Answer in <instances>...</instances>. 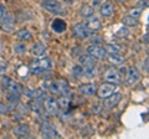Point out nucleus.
<instances>
[{"label":"nucleus","instance_id":"bb28decb","mask_svg":"<svg viewBox=\"0 0 149 139\" xmlns=\"http://www.w3.org/2000/svg\"><path fill=\"white\" fill-rule=\"evenodd\" d=\"M14 50H15V52L17 54H25L26 52V46L22 45V44H16L14 46Z\"/></svg>","mask_w":149,"mask_h":139},{"label":"nucleus","instance_id":"423d86ee","mask_svg":"<svg viewBox=\"0 0 149 139\" xmlns=\"http://www.w3.org/2000/svg\"><path fill=\"white\" fill-rule=\"evenodd\" d=\"M87 54L90 55L93 60H103L104 56L107 55L104 47H102V46L97 45V44L91 45L90 47L87 49Z\"/></svg>","mask_w":149,"mask_h":139},{"label":"nucleus","instance_id":"0eeeda50","mask_svg":"<svg viewBox=\"0 0 149 139\" xmlns=\"http://www.w3.org/2000/svg\"><path fill=\"white\" fill-rule=\"evenodd\" d=\"M116 92V85H113V83H109V82H106L103 83V85H101L98 88H97V96L100 97V98H106V97L111 96L112 93H114Z\"/></svg>","mask_w":149,"mask_h":139},{"label":"nucleus","instance_id":"b1692460","mask_svg":"<svg viewBox=\"0 0 149 139\" xmlns=\"http://www.w3.org/2000/svg\"><path fill=\"white\" fill-rule=\"evenodd\" d=\"M104 50H106L107 54H119L120 52L119 46L118 45H114V44H107Z\"/></svg>","mask_w":149,"mask_h":139},{"label":"nucleus","instance_id":"2eb2a0df","mask_svg":"<svg viewBox=\"0 0 149 139\" xmlns=\"http://www.w3.org/2000/svg\"><path fill=\"white\" fill-rule=\"evenodd\" d=\"M114 11V6H113V4L109 3V1H104V3H102L101 4V6H100V14L103 17H109L112 16V14H113Z\"/></svg>","mask_w":149,"mask_h":139},{"label":"nucleus","instance_id":"4468645a","mask_svg":"<svg viewBox=\"0 0 149 139\" xmlns=\"http://www.w3.org/2000/svg\"><path fill=\"white\" fill-rule=\"evenodd\" d=\"M86 25H87L88 29H90L91 32H92V31H93V32H95V31H98V30L102 29V24H101L100 19H98L97 16H95V15H92V16H90V17H87Z\"/></svg>","mask_w":149,"mask_h":139},{"label":"nucleus","instance_id":"a878e982","mask_svg":"<svg viewBox=\"0 0 149 139\" xmlns=\"http://www.w3.org/2000/svg\"><path fill=\"white\" fill-rule=\"evenodd\" d=\"M8 99H9V102H10L13 106H15V104L19 103V95L10 92V93H9V96H8Z\"/></svg>","mask_w":149,"mask_h":139},{"label":"nucleus","instance_id":"9b49d317","mask_svg":"<svg viewBox=\"0 0 149 139\" xmlns=\"http://www.w3.org/2000/svg\"><path fill=\"white\" fill-rule=\"evenodd\" d=\"M139 78H141L139 71L136 67H130L127 71V75H125V85H134L139 81Z\"/></svg>","mask_w":149,"mask_h":139},{"label":"nucleus","instance_id":"39448f33","mask_svg":"<svg viewBox=\"0 0 149 139\" xmlns=\"http://www.w3.org/2000/svg\"><path fill=\"white\" fill-rule=\"evenodd\" d=\"M3 87H4V90H6L9 92H13V93H17V95H20L21 92H24L22 86L20 85V83L11 80L10 77H5L3 80Z\"/></svg>","mask_w":149,"mask_h":139},{"label":"nucleus","instance_id":"473e14b6","mask_svg":"<svg viewBox=\"0 0 149 139\" xmlns=\"http://www.w3.org/2000/svg\"><path fill=\"white\" fill-rule=\"evenodd\" d=\"M142 42L146 45H149V32H147V34H144L142 36Z\"/></svg>","mask_w":149,"mask_h":139},{"label":"nucleus","instance_id":"f8f14e48","mask_svg":"<svg viewBox=\"0 0 149 139\" xmlns=\"http://www.w3.org/2000/svg\"><path fill=\"white\" fill-rule=\"evenodd\" d=\"M41 133L45 138H55V137H60V134L56 131V128L50 123H45L42 128H41Z\"/></svg>","mask_w":149,"mask_h":139},{"label":"nucleus","instance_id":"6ab92c4d","mask_svg":"<svg viewBox=\"0 0 149 139\" xmlns=\"http://www.w3.org/2000/svg\"><path fill=\"white\" fill-rule=\"evenodd\" d=\"M31 52L34 56H42L46 52V46L42 42H36L31 49Z\"/></svg>","mask_w":149,"mask_h":139},{"label":"nucleus","instance_id":"c756f323","mask_svg":"<svg viewBox=\"0 0 149 139\" xmlns=\"http://www.w3.org/2000/svg\"><path fill=\"white\" fill-rule=\"evenodd\" d=\"M8 112H9V107L5 103L0 102V114H6Z\"/></svg>","mask_w":149,"mask_h":139},{"label":"nucleus","instance_id":"412c9836","mask_svg":"<svg viewBox=\"0 0 149 139\" xmlns=\"http://www.w3.org/2000/svg\"><path fill=\"white\" fill-rule=\"evenodd\" d=\"M17 39L20 40V41H29L31 38H32V35H31V32L29 30H26V29H21V30H19L17 31Z\"/></svg>","mask_w":149,"mask_h":139},{"label":"nucleus","instance_id":"9d476101","mask_svg":"<svg viewBox=\"0 0 149 139\" xmlns=\"http://www.w3.org/2000/svg\"><path fill=\"white\" fill-rule=\"evenodd\" d=\"M104 81L113 83V85H119L120 83V75L116 68H109L104 73Z\"/></svg>","mask_w":149,"mask_h":139},{"label":"nucleus","instance_id":"c9c22d12","mask_svg":"<svg viewBox=\"0 0 149 139\" xmlns=\"http://www.w3.org/2000/svg\"><path fill=\"white\" fill-rule=\"evenodd\" d=\"M101 107H103V106H98V104H96V106H93V109H92V111H93L95 113H100V112H101V109H102Z\"/></svg>","mask_w":149,"mask_h":139},{"label":"nucleus","instance_id":"7c9ffc66","mask_svg":"<svg viewBox=\"0 0 149 139\" xmlns=\"http://www.w3.org/2000/svg\"><path fill=\"white\" fill-rule=\"evenodd\" d=\"M6 15H8V14H6V9H5V6H4L3 4H0V21H1Z\"/></svg>","mask_w":149,"mask_h":139},{"label":"nucleus","instance_id":"6e6552de","mask_svg":"<svg viewBox=\"0 0 149 139\" xmlns=\"http://www.w3.org/2000/svg\"><path fill=\"white\" fill-rule=\"evenodd\" d=\"M120 99H122V95H120L119 92H114V93H112L111 96L103 98V104L102 106L106 108H108V109H112V108L117 107Z\"/></svg>","mask_w":149,"mask_h":139},{"label":"nucleus","instance_id":"4be33fe9","mask_svg":"<svg viewBox=\"0 0 149 139\" xmlns=\"http://www.w3.org/2000/svg\"><path fill=\"white\" fill-rule=\"evenodd\" d=\"M95 14V10H93V6L90 5H83L81 9V15L85 16V17H90Z\"/></svg>","mask_w":149,"mask_h":139},{"label":"nucleus","instance_id":"cd10ccee","mask_svg":"<svg viewBox=\"0 0 149 139\" xmlns=\"http://www.w3.org/2000/svg\"><path fill=\"white\" fill-rule=\"evenodd\" d=\"M141 14H142V9L137 6V8H134L133 10H130L129 15H130V16H133V17H136V19H139V16H141Z\"/></svg>","mask_w":149,"mask_h":139},{"label":"nucleus","instance_id":"58836bf2","mask_svg":"<svg viewBox=\"0 0 149 139\" xmlns=\"http://www.w3.org/2000/svg\"><path fill=\"white\" fill-rule=\"evenodd\" d=\"M118 1H120V3H125V1H128V0H118Z\"/></svg>","mask_w":149,"mask_h":139},{"label":"nucleus","instance_id":"dca6fc26","mask_svg":"<svg viewBox=\"0 0 149 139\" xmlns=\"http://www.w3.org/2000/svg\"><path fill=\"white\" fill-rule=\"evenodd\" d=\"M51 29H52L55 32H57V34H61V32L66 31L67 24H66V21L62 20V19H55L52 21V24H51Z\"/></svg>","mask_w":149,"mask_h":139},{"label":"nucleus","instance_id":"5701e85b","mask_svg":"<svg viewBox=\"0 0 149 139\" xmlns=\"http://www.w3.org/2000/svg\"><path fill=\"white\" fill-rule=\"evenodd\" d=\"M109 61L112 63H114V65H117V63H122L124 61V57L122 56V55H119V54H109Z\"/></svg>","mask_w":149,"mask_h":139},{"label":"nucleus","instance_id":"f3484780","mask_svg":"<svg viewBox=\"0 0 149 139\" xmlns=\"http://www.w3.org/2000/svg\"><path fill=\"white\" fill-rule=\"evenodd\" d=\"M0 24H1V29L6 32H11L14 30V27H15L14 19L11 17V15H6L1 21H0Z\"/></svg>","mask_w":149,"mask_h":139},{"label":"nucleus","instance_id":"7ed1b4c3","mask_svg":"<svg viewBox=\"0 0 149 139\" xmlns=\"http://www.w3.org/2000/svg\"><path fill=\"white\" fill-rule=\"evenodd\" d=\"M50 91L55 95L66 96L70 91V87H68V83L65 80H56L50 83Z\"/></svg>","mask_w":149,"mask_h":139},{"label":"nucleus","instance_id":"ddd939ff","mask_svg":"<svg viewBox=\"0 0 149 139\" xmlns=\"http://www.w3.org/2000/svg\"><path fill=\"white\" fill-rule=\"evenodd\" d=\"M78 91L82 96H93L97 92L96 83H85L78 87Z\"/></svg>","mask_w":149,"mask_h":139},{"label":"nucleus","instance_id":"2f4dec72","mask_svg":"<svg viewBox=\"0 0 149 139\" xmlns=\"http://www.w3.org/2000/svg\"><path fill=\"white\" fill-rule=\"evenodd\" d=\"M149 6V0H139V3H138V8H141V9H146Z\"/></svg>","mask_w":149,"mask_h":139},{"label":"nucleus","instance_id":"e433bc0d","mask_svg":"<svg viewBox=\"0 0 149 139\" xmlns=\"http://www.w3.org/2000/svg\"><path fill=\"white\" fill-rule=\"evenodd\" d=\"M5 66H4V65H0V76H3L4 73H5Z\"/></svg>","mask_w":149,"mask_h":139},{"label":"nucleus","instance_id":"aec40b11","mask_svg":"<svg viewBox=\"0 0 149 139\" xmlns=\"http://www.w3.org/2000/svg\"><path fill=\"white\" fill-rule=\"evenodd\" d=\"M122 22L124 24V26L133 27V26H137V25H138V19H136V17H133V16H130L129 14H128V15L123 16Z\"/></svg>","mask_w":149,"mask_h":139},{"label":"nucleus","instance_id":"72a5a7b5","mask_svg":"<svg viewBox=\"0 0 149 139\" xmlns=\"http://www.w3.org/2000/svg\"><path fill=\"white\" fill-rule=\"evenodd\" d=\"M143 68L146 70L147 72H149V56L144 60V62H143Z\"/></svg>","mask_w":149,"mask_h":139},{"label":"nucleus","instance_id":"f704fd0d","mask_svg":"<svg viewBox=\"0 0 149 139\" xmlns=\"http://www.w3.org/2000/svg\"><path fill=\"white\" fill-rule=\"evenodd\" d=\"M58 103H61L62 106H65V107H67V106H68V99L66 98V97H62L61 101H60Z\"/></svg>","mask_w":149,"mask_h":139},{"label":"nucleus","instance_id":"f03ea898","mask_svg":"<svg viewBox=\"0 0 149 139\" xmlns=\"http://www.w3.org/2000/svg\"><path fill=\"white\" fill-rule=\"evenodd\" d=\"M51 66V62L47 57H40V58H35L34 61L31 62L30 66V71L35 75H39L41 72L47 71Z\"/></svg>","mask_w":149,"mask_h":139},{"label":"nucleus","instance_id":"20e7f679","mask_svg":"<svg viewBox=\"0 0 149 139\" xmlns=\"http://www.w3.org/2000/svg\"><path fill=\"white\" fill-rule=\"evenodd\" d=\"M72 32L74 38H77L78 40H85L91 35V31L85 22H77L76 25H73Z\"/></svg>","mask_w":149,"mask_h":139},{"label":"nucleus","instance_id":"1a4fd4ad","mask_svg":"<svg viewBox=\"0 0 149 139\" xmlns=\"http://www.w3.org/2000/svg\"><path fill=\"white\" fill-rule=\"evenodd\" d=\"M44 107H45V111L47 113L56 114L58 112V109H60V104H58V102L54 98V97H46L45 102H44Z\"/></svg>","mask_w":149,"mask_h":139},{"label":"nucleus","instance_id":"4c0bfd02","mask_svg":"<svg viewBox=\"0 0 149 139\" xmlns=\"http://www.w3.org/2000/svg\"><path fill=\"white\" fill-rule=\"evenodd\" d=\"M101 3H102V0H92V6H97Z\"/></svg>","mask_w":149,"mask_h":139},{"label":"nucleus","instance_id":"393cba45","mask_svg":"<svg viewBox=\"0 0 149 139\" xmlns=\"http://www.w3.org/2000/svg\"><path fill=\"white\" fill-rule=\"evenodd\" d=\"M128 35H129V31L127 29V26L120 27V29L116 32V38H118V39H124V38H127Z\"/></svg>","mask_w":149,"mask_h":139},{"label":"nucleus","instance_id":"c85d7f7f","mask_svg":"<svg viewBox=\"0 0 149 139\" xmlns=\"http://www.w3.org/2000/svg\"><path fill=\"white\" fill-rule=\"evenodd\" d=\"M73 73L76 76H81V75H85V71H83V67L82 66H74L73 67Z\"/></svg>","mask_w":149,"mask_h":139},{"label":"nucleus","instance_id":"f257e3e1","mask_svg":"<svg viewBox=\"0 0 149 139\" xmlns=\"http://www.w3.org/2000/svg\"><path fill=\"white\" fill-rule=\"evenodd\" d=\"M41 6L46 11L54 14V15H63V14H66V10L63 9L62 4L57 1V0H44L41 3Z\"/></svg>","mask_w":149,"mask_h":139},{"label":"nucleus","instance_id":"a211bd4d","mask_svg":"<svg viewBox=\"0 0 149 139\" xmlns=\"http://www.w3.org/2000/svg\"><path fill=\"white\" fill-rule=\"evenodd\" d=\"M13 133L17 137H27L30 134V128L27 124H19V126L14 128Z\"/></svg>","mask_w":149,"mask_h":139}]
</instances>
